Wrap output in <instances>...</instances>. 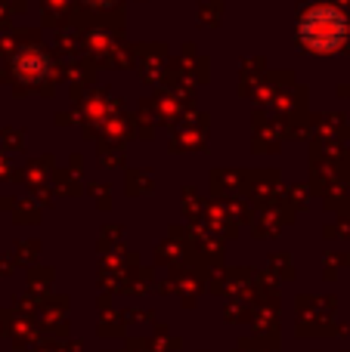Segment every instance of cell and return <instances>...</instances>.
Returning <instances> with one entry per match:
<instances>
[{"mask_svg": "<svg viewBox=\"0 0 350 352\" xmlns=\"http://www.w3.org/2000/svg\"><path fill=\"white\" fill-rule=\"evenodd\" d=\"M347 16L338 6H310L307 12L298 22V37L307 50L313 53H335V50L344 47L347 41Z\"/></svg>", "mask_w": 350, "mask_h": 352, "instance_id": "cell-1", "label": "cell"}, {"mask_svg": "<svg viewBox=\"0 0 350 352\" xmlns=\"http://www.w3.org/2000/svg\"><path fill=\"white\" fill-rule=\"evenodd\" d=\"M87 6H99V10H105V6H115L118 0H84Z\"/></svg>", "mask_w": 350, "mask_h": 352, "instance_id": "cell-3", "label": "cell"}, {"mask_svg": "<svg viewBox=\"0 0 350 352\" xmlns=\"http://www.w3.org/2000/svg\"><path fill=\"white\" fill-rule=\"evenodd\" d=\"M47 56L41 53V50H25V53H19L16 56V68H19V74H22V78H41L43 72H47Z\"/></svg>", "mask_w": 350, "mask_h": 352, "instance_id": "cell-2", "label": "cell"}]
</instances>
